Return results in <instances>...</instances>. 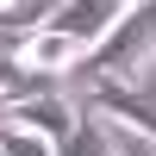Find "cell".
<instances>
[{"label": "cell", "mask_w": 156, "mask_h": 156, "mask_svg": "<svg viewBox=\"0 0 156 156\" xmlns=\"http://www.w3.org/2000/svg\"><path fill=\"white\" fill-rule=\"evenodd\" d=\"M137 94H144V100H156V56H150V69L137 75Z\"/></svg>", "instance_id": "8"}, {"label": "cell", "mask_w": 156, "mask_h": 156, "mask_svg": "<svg viewBox=\"0 0 156 156\" xmlns=\"http://www.w3.org/2000/svg\"><path fill=\"white\" fill-rule=\"evenodd\" d=\"M81 106H94V112H112L119 125H131L137 137H150V144H156V100H144L137 87L100 81V87H87V100H81Z\"/></svg>", "instance_id": "3"}, {"label": "cell", "mask_w": 156, "mask_h": 156, "mask_svg": "<svg viewBox=\"0 0 156 156\" xmlns=\"http://www.w3.org/2000/svg\"><path fill=\"white\" fill-rule=\"evenodd\" d=\"M119 6H137V0H119Z\"/></svg>", "instance_id": "9"}, {"label": "cell", "mask_w": 156, "mask_h": 156, "mask_svg": "<svg viewBox=\"0 0 156 156\" xmlns=\"http://www.w3.org/2000/svg\"><path fill=\"white\" fill-rule=\"evenodd\" d=\"M56 156H119V150H112V131L100 125V112H94V106H81V125L56 144Z\"/></svg>", "instance_id": "5"}, {"label": "cell", "mask_w": 156, "mask_h": 156, "mask_svg": "<svg viewBox=\"0 0 156 156\" xmlns=\"http://www.w3.org/2000/svg\"><path fill=\"white\" fill-rule=\"evenodd\" d=\"M0 119H12V125H25V131L50 137V144H62V137L81 125V106H75V100H62V94H44V100H25V106H6Z\"/></svg>", "instance_id": "4"}, {"label": "cell", "mask_w": 156, "mask_h": 156, "mask_svg": "<svg viewBox=\"0 0 156 156\" xmlns=\"http://www.w3.org/2000/svg\"><path fill=\"white\" fill-rule=\"evenodd\" d=\"M150 56H156V0H137V6H125L119 25L75 62V81H87V87H100V81L137 87V75L150 69Z\"/></svg>", "instance_id": "1"}, {"label": "cell", "mask_w": 156, "mask_h": 156, "mask_svg": "<svg viewBox=\"0 0 156 156\" xmlns=\"http://www.w3.org/2000/svg\"><path fill=\"white\" fill-rule=\"evenodd\" d=\"M0 156H56V144L25 131V125H12V119H0Z\"/></svg>", "instance_id": "6"}, {"label": "cell", "mask_w": 156, "mask_h": 156, "mask_svg": "<svg viewBox=\"0 0 156 156\" xmlns=\"http://www.w3.org/2000/svg\"><path fill=\"white\" fill-rule=\"evenodd\" d=\"M19 44H25L19 31H0V62H12V56H19Z\"/></svg>", "instance_id": "7"}, {"label": "cell", "mask_w": 156, "mask_h": 156, "mask_svg": "<svg viewBox=\"0 0 156 156\" xmlns=\"http://www.w3.org/2000/svg\"><path fill=\"white\" fill-rule=\"evenodd\" d=\"M119 0H62L56 12H50V31L56 37H69L75 50H94L100 37L112 31V25H119Z\"/></svg>", "instance_id": "2"}, {"label": "cell", "mask_w": 156, "mask_h": 156, "mask_svg": "<svg viewBox=\"0 0 156 156\" xmlns=\"http://www.w3.org/2000/svg\"><path fill=\"white\" fill-rule=\"evenodd\" d=\"M125 156H137V150H125Z\"/></svg>", "instance_id": "10"}]
</instances>
